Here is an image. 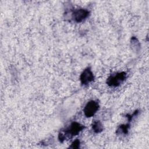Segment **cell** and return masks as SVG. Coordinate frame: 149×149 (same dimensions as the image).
<instances>
[{
  "mask_svg": "<svg viewBox=\"0 0 149 149\" xmlns=\"http://www.w3.org/2000/svg\"><path fill=\"white\" fill-rule=\"evenodd\" d=\"M84 129L85 126L83 125L76 122H73L68 127L62 129L60 131L58 134V139L60 142L63 143L64 141L77 135Z\"/></svg>",
  "mask_w": 149,
  "mask_h": 149,
  "instance_id": "obj_1",
  "label": "cell"
},
{
  "mask_svg": "<svg viewBox=\"0 0 149 149\" xmlns=\"http://www.w3.org/2000/svg\"><path fill=\"white\" fill-rule=\"evenodd\" d=\"M127 73L125 72L116 73L110 75L107 79V84L111 87H117L122 84L126 79Z\"/></svg>",
  "mask_w": 149,
  "mask_h": 149,
  "instance_id": "obj_2",
  "label": "cell"
},
{
  "mask_svg": "<svg viewBox=\"0 0 149 149\" xmlns=\"http://www.w3.org/2000/svg\"><path fill=\"white\" fill-rule=\"evenodd\" d=\"M99 108L100 105L98 101L95 100L90 101L87 103L83 109L84 114L87 118H91L95 114Z\"/></svg>",
  "mask_w": 149,
  "mask_h": 149,
  "instance_id": "obj_3",
  "label": "cell"
},
{
  "mask_svg": "<svg viewBox=\"0 0 149 149\" xmlns=\"http://www.w3.org/2000/svg\"><path fill=\"white\" fill-rule=\"evenodd\" d=\"M90 12L85 9H77L73 10L72 13V19L76 23L83 22L88 17Z\"/></svg>",
  "mask_w": 149,
  "mask_h": 149,
  "instance_id": "obj_4",
  "label": "cell"
},
{
  "mask_svg": "<svg viewBox=\"0 0 149 149\" xmlns=\"http://www.w3.org/2000/svg\"><path fill=\"white\" fill-rule=\"evenodd\" d=\"M94 76L90 67L86 68L80 76V83L83 86H87L90 83L94 81Z\"/></svg>",
  "mask_w": 149,
  "mask_h": 149,
  "instance_id": "obj_5",
  "label": "cell"
},
{
  "mask_svg": "<svg viewBox=\"0 0 149 149\" xmlns=\"http://www.w3.org/2000/svg\"><path fill=\"white\" fill-rule=\"evenodd\" d=\"M130 128V123L128 122L126 124L120 125L116 131V134L117 135H126L128 133L129 129Z\"/></svg>",
  "mask_w": 149,
  "mask_h": 149,
  "instance_id": "obj_6",
  "label": "cell"
},
{
  "mask_svg": "<svg viewBox=\"0 0 149 149\" xmlns=\"http://www.w3.org/2000/svg\"><path fill=\"white\" fill-rule=\"evenodd\" d=\"M92 129L95 133H100L103 131V125L100 120H95L92 124Z\"/></svg>",
  "mask_w": 149,
  "mask_h": 149,
  "instance_id": "obj_7",
  "label": "cell"
},
{
  "mask_svg": "<svg viewBox=\"0 0 149 149\" xmlns=\"http://www.w3.org/2000/svg\"><path fill=\"white\" fill-rule=\"evenodd\" d=\"M130 45L132 49H133V50L136 52H138L140 49V44L136 37H132L131 38Z\"/></svg>",
  "mask_w": 149,
  "mask_h": 149,
  "instance_id": "obj_8",
  "label": "cell"
},
{
  "mask_svg": "<svg viewBox=\"0 0 149 149\" xmlns=\"http://www.w3.org/2000/svg\"><path fill=\"white\" fill-rule=\"evenodd\" d=\"M80 141L79 139H76L74 141H73V143L71 144V145L69 146V148L72 149H76L80 148Z\"/></svg>",
  "mask_w": 149,
  "mask_h": 149,
  "instance_id": "obj_9",
  "label": "cell"
}]
</instances>
